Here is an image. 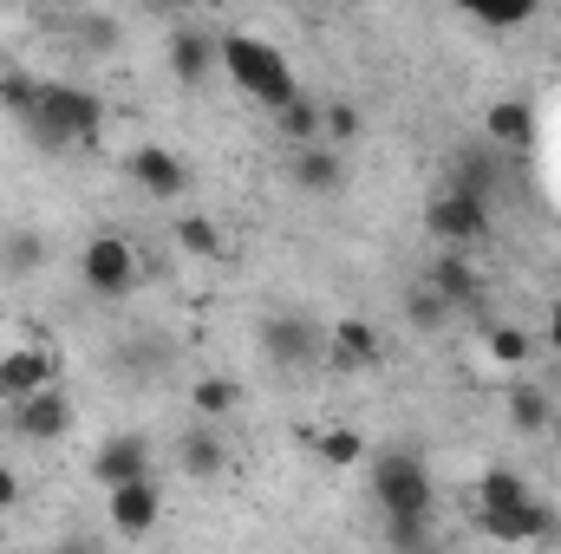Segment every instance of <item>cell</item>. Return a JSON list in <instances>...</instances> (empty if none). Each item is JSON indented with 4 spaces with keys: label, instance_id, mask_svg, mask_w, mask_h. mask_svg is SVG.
Wrapping results in <instances>:
<instances>
[{
    "label": "cell",
    "instance_id": "cell-36",
    "mask_svg": "<svg viewBox=\"0 0 561 554\" xmlns=\"http://www.w3.org/2000/svg\"><path fill=\"white\" fill-rule=\"evenodd\" d=\"M0 412H7V405H0Z\"/></svg>",
    "mask_w": 561,
    "mask_h": 554
},
{
    "label": "cell",
    "instance_id": "cell-4",
    "mask_svg": "<svg viewBox=\"0 0 561 554\" xmlns=\"http://www.w3.org/2000/svg\"><path fill=\"white\" fill-rule=\"evenodd\" d=\"M424 235L444 242V255H463V249L490 242V203L457 196V189H437V196L424 203Z\"/></svg>",
    "mask_w": 561,
    "mask_h": 554
},
{
    "label": "cell",
    "instance_id": "cell-25",
    "mask_svg": "<svg viewBox=\"0 0 561 554\" xmlns=\"http://www.w3.org/2000/svg\"><path fill=\"white\" fill-rule=\"evenodd\" d=\"M275 125H280V138L294 143V150H307V143H320V99H294V105H280L275 112Z\"/></svg>",
    "mask_w": 561,
    "mask_h": 554
},
{
    "label": "cell",
    "instance_id": "cell-26",
    "mask_svg": "<svg viewBox=\"0 0 561 554\" xmlns=\"http://www.w3.org/2000/svg\"><path fill=\"white\" fill-rule=\"evenodd\" d=\"M359 125H366V118H359V105H353V99H327V105H320V143L346 150V143L359 138Z\"/></svg>",
    "mask_w": 561,
    "mask_h": 554
},
{
    "label": "cell",
    "instance_id": "cell-18",
    "mask_svg": "<svg viewBox=\"0 0 561 554\" xmlns=\"http://www.w3.org/2000/svg\"><path fill=\"white\" fill-rule=\"evenodd\" d=\"M483 138L496 143V150H536V112H529V99H496L483 112Z\"/></svg>",
    "mask_w": 561,
    "mask_h": 554
},
{
    "label": "cell",
    "instance_id": "cell-13",
    "mask_svg": "<svg viewBox=\"0 0 561 554\" xmlns=\"http://www.w3.org/2000/svg\"><path fill=\"white\" fill-rule=\"evenodd\" d=\"M287 176H294V189H307V196H340V189H346V150H333V143L287 150Z\"/></svg>",
    "mask_w": 561,
    "mask_h": 554
},
{
    "label": "cell",
    "instance_id": "cell-21",
    "mask_svg": "<svg viewBox=\"0 0 561 554\" xmlns=\"http://www.w3.org/2000/svg\"><path fill=\"white\" fill-rule=\"evenodd\" d=\"M483 353H490V366H529L536 359V339L523 333V326H510V320H483Z\"/></svg>",
    "mask_w": 561,
    "mask_h": 554
},
{
    "label": "cell",
    "instance_id": "cell-15",
    "mask_svg": "<svg viewBox=\"0 0 561 554\" xmlns=\"http://www.w3.org/2000/svg\"><path fill=\"white\" fill-rule=\"evenodd\" d=\"M419 280L437 293V300H444V307H450V313L483 300V275H477V262H470V255H437V262H431Z\"/></svg>",
    "mask_w": 561,
    "mask_h": 554
},
{
    "label": "cell",
    "instance_id": "cell-19",
    "mask_svg": "<svg viewBox=\"0 0 561 554\" xmlns=\"http://www.w3.org/2000/svg\"><path fill=\"white\" fill-rule=\"evenodd\" d=\"M477 503H483V516H510V509H523V503H536V489L516 476V470H503V463H490L483 476H477Z\"/></svg>",
    "mask_w": 561,
    "mask_h": 554
},
{
    "label": "cell",
    "instance_id": "cell-16",
    "mask_svg": "<svg viewBox=\"0 0 561 554\" xmlns=\"http://www.w3.org/2000/svg\"><path fill=\"white\" fill-rule=\"evenodd\" d=\"M176 470H183L190 483H216V476L229 470V443L216 437V424H190V430L176 437Z\"/></svg>",
    "mask_w": 561,
    "mask_h": 554
},
{
    "label": "cell",
    "instance_id": "cell-10",
    "mask_svg": "<svg viewBox=\"0 0 561 554\" xmlns=\"http://www.w3.org/2000/svg\"><path fill=\"white\" fill-rule=\"evenodd\" d=\"M59 385V359L46 346H7L0 353V405H26L33 392H53Z\"/></svg>",
    "mask_w": 561,
    "mask_h": 554
},
{
    "label": "cell",
    "instance_id": "cell-35",
    "mask_svg": "<svg viewBox=\"0 0 561 554\" xmlns=\"http://www.w3.org/2000/svg\"><path fill=\"white\" fill-rule=\"evenodd\" d=\"M53 554H99V549H85V542H59Z\"/></svg>",
    "mask_w": 561,
    "mask_h": 554
},
{
    "label": "cell",
    "instance_id": "cell-31",
    "mask_svg": "<svg viewBox=\"0 0 561 554\" xmlns=\"http://www.w3.org/2000/svg\"><path fill=\"white\" fill-rule=\"evenodd\" d=\"M46 255H53V249H46V235H39V229H13V235H7V268L39 275V268H46Z\"/></svg>",
    "mask_w": 561,
    "mask_h": 554
},
{
    "label": "cell",
    "instance_id": "cell-1",
    "mask_svg": "<svg viewBox=\"0 0 561 554\" xmlns=\"http://www.w3.org/2000/svg\"><path fill=\"white\" fill-rule=\"evenodd\" d=\"M216 66L236 79L242 99H255V105H268V112H280V105L300 99V79H294L287 53H280L275 39H262V33H222Z\"/></svg>",
    "mask_w": 561,
    "mask_h": 554
},
{
    "label": "cell",
    "instance_id": "cell-28",
    "mask_svg": "<svg viewBox=\"0 0 561 554\" xmlns=\"http://www.w3.org/2000/svg\"><path fill=\"white\" fill-rule=\"evenodd\" d=\"M470 20L490 26V33H516V26L536 20V0H483V7H470Z\"/></svg>",
    "mask_w": 561,
    "mask_h": 554
},
{
    "label": "cell",
    "instance_id": "cell-11",
    "mask_svg": "<svg viewBox=\"0 0 561 554\" xmlns=\"http://www.w3.org/2000/svg\"><path fill=\"white\" fill-rule=\"evenodd\" d=\"M105 516H112V529H118L125 542H144V535L163 522V489H157V476L112 489V496H105Z\"/></svg>",
    "mask_w": 561,
    "mask_h": 554
},
{
    "label": "cell",
    "instance_id": "cell-9",
    "mask_svg": "<svg viewBox=\"0 0 561 554\" xmlns=\"http://www.w3.org/2000/svg\"><path fill=\"white\" fill-rule=\"evenodd\" d=\"M92 483L112 496L125 483H150V437L144 430H112L99 450H92Z\"/></svg>",
    "mask_w": 561,
    "mask_h": 554
},
{
    "label": "cell",
    "instance_id": "cell-2",
    "mask_svg": "<svg viewBox=\"0 0 561 554\" xmlns=\"http://www.w3.org/2000/svg\"><path fill=\"white\" fill-rule=\"evenodd\" d=\"M99 125H105L99 92H92V85H72V79H46L39 112L26 118V131H33L39 150H79V143L99 138Z\"/></svg>",
    "mask_w": 561,
    "mask_h": 554
},
{
    "label": "cell",
    "instance_id": "cell-34",
    "mask_svg": "<svg viewBox=\"0 0 561 554\" xmlns=\"http://www.w3.org/2000/svg\"><path fill=\"white\" fill-rule=\"evenodd\" d=\"M549 353L561 359V307H556V320H549Z\"/></svg>",
    "mask_w": 561,
    "mask_h": 554
},
{
    "label": "cell",
    "instance_id": "cell-3",
    "mask_svg": "<svg viewBox=\"0 0 561 554\" xmlns=\"http://www.w3.org/2000/svg\"><path fill=\"white\" fill-rule=\"evenodd\" d=\"M373 503L386 509V522H431V503H437L431 470L412 450H386L373 463Z\"/></svg>",
    "mask_w": 561,
    "mask_h": 554
},
{
    "label": "cell",
    "instance_id": "cell-32",
    "mask_svg": "<svg viewBox=\"0 0 561 554\" xmlns=\"http://www.w3.org/2000/svg\"><path fill=\"white\" fill-rule=\"evenodd\" d=\"M79 33H85V39H92V46H99V53H105V46H112V39H118V26H112V20H92V13H85V20H79Z\"/></svg>",
    "mask_w": 561,
    "mask_h": 554
},
{
    "label": "cell",
    "instance_id": "cell-6",
    "mask_svg": "<svg viewBox=\"0 0 561 554\" xmlns=\"http://www.w3.org/2000/svg\"><path fill=\"white\" fill-rule=\"evenodd\" d=\"M255 339H262V353L275 359L280 372H307V366L327 359V333H320L307 313H268Z\"/></svg>",
    "mask_w": 561,
    "mask_h": 554
},
{
    "label": "cell",
    "instance_id": "cell-17",
    "mask_svg": "<svg viewBox=\"0 0 561 554\" xmlns=\"http://www.w3.org/2000/svg\"><path fill=\"white\" fill-rule=\"evenodd\" d=\"M477 522H483L490 542H503V549H529V542H549L556 509L536 496V503H523V509H510V516H477Z\"/></svg>",
    "mask_w": 561,
    "mask_h": 554
},
{
    "label": "cell",
    "instance_id": "cell-5",
    "mask_svg": "<svg viewBox=\"0 0 561 554\" xmlns=\"http://www.w3.org/2000/svg\"><path fill=\"white\" fill-rule=\"evenodd\" d=\"M138 249L125 242V235H92L85 249H79V280L99 293V300H125L131 287H138Z\"/></svg>",
    "mask_w": 561,
    "mask_h": 554
},
{
    "label": "cell",
    "instance_id": "cell-12",
    "mask_svg": "<svg viewBox=\"0 0 561 554\" xmlns=\"http://www.w3.org/2000/svg\"><path fill=\"white\" fill-rule=\"evenodd\" d=\"M72 417H79V412H72V399L53 385V392H33L26 405H13V412H7V424H13L26 443H59V437L72 430Z\"/></svg>",
    "mask_w": 561,
    "mask_h": 554
},
{
    "label": "cell",
    "instance_id": "cell-24",
    "mask_svg": "<svg viewBox=\"0 0 561 554\" xmlns=\"http://www.w3.org/2000/svg\"><path fill=\"white\" fill-rule=\"evenodd\" d=\"M39 92H46V79H33V72H20V66L0 72V112H13L20 125L39 112Z\"/></svg>",
    "mask_w": 561,
    "mask_h": 554
},
{
    "label": "cell",
    "instance_id": "cell-27",
    "mask_svg": "<svg viewBox=\"0 0 561 554\" xmlns=\"http://www.w3.org/2000/svg\"><path fill=\"white\" fill-rule=\"evenodd\" d=\"M313 450H320L327 470H359V463H366V437H359V430H320Z\"/></svg>",
    "mask_w": 561,
    "mask_h": 554
},
{
    "label": "cell",
    "instance_id": "cell-22",
    "mask_svg": "<svg viewBox=\"0 0 561 554\" xmlns=\"http://www.w3.org/2000/svg\"><path fill=\"white\" fill-rule=\"evenodd\" d=\"M450 189H457V196H477V203H490V196H496V157H483V150H463V157L450 163Z\"/></svg>",
    "mask_w": 561,
    "mask_h": 554
},
{
    "label": "cell",
    "instance_id": "cell-30",
    "mask_svg": "<svg viewBox=\"0 0 561 554\" xmlns=\"http://www.w3.org/2000/svg\"><path fill=\"white\" fill-rule=\"evenodd\" d=\"M444 320H450V307H444L424 280H412V287H405V326H412V333H437Z\"/></svg>",
    "mask_w": 561,
    "mask_h": 554
},
{
    "label": "cell",
    "instance_id": "cell-7",
    "mask_svg": "<svg viewBox=\"0 0 561 554\" xmlns=\"http://www.w3.org/2000/svg\"><path fill=\"white\" fill-rule=\"evenodd\" d=\"M125 176L138 183L150 203H183V196H190V163H183L170 143H138V150H125Z\"/></svg>",
    "mask_w": 561,
    "mask_h": 554
},
{
    "label": "cell",
    "instance_id": "cell-23",
    "mask_svg": "<svg viewBox=\"0 0 561 554\" xmlns=\"http://www.w3.org/2000/svg\"><path fill=\"white\" fill-rule=\"evenodd\" d=\"M510 424H516L523 437H542V430L556 424V399H549L542 385H516V392H510Z\"/></svg>",
    "mask_w": 561,
    "mask_h": 554
},
{
    "label": "cell",
    "instance_id": "cell-33",
    "mask_svg": "<svg viewBox=\"0 0 561 554\" xmlns=\"http://www.w3.org/2000/svg\"><path fill=\"white\" fill-rule=\"evenodd\" d=\"M20 496H26V489H20V470H7V463H0V516H7V509H20Z\"/></svg>",
    "mask_w": 561,
    "mask_h": 554
},
{
    "label": "cell",
    "instance_id": "cell-14",
    "mask_svg": "<svg viewBox=\"0 0 561 554\" xmlns=\"http://www.w3.org/2000/svg\"><path fill=\"white\" fill-rule=\"evenodd\" d=\"M216 33H203V26H176L170 39H163V59H170V79L176 85H203L209 72H216Z\"/></svg>",
    "mask_w": 561,
    "mask_h": 554
},
{
    "label": "cell",
    "instance_id": "cell-20",
    "mask_svg": "<svg viewBox=\"0 0 561 554\" xmlns=\"http://www.w3.org/2000/svg\"><path fill=\"white\" fill-rule=\"evenodd\" d=\"M190 405H196V417H203V424H216V417L242 412V385H236L229 372H203V379L190 385Z\"/></svg>",
    "mask_w": 561,
    "mask_h": 554
},
{
    "label": "cell",
    "instance_id": "cell-8",
    "mask_svg": "<svg viewBox=\"0 0 561 554\" xmlns=\"http://www.w3.org/2000/svg\"><path fill=\"white\" fill-rule=\"evenodd\" d=\"M327 366L333 372H373V366H386V333L366 313H340L327 326Z\"/></svg>",
    "mask_w": 561,
    "mask_h": 554
},
{
    "label": "cell",
    "instance_id": "cell-29",
    "mask_svg": "<svg viewBox=\"0 0 561 554\" xmlns=\"http://www.w3.org/2000/svg\"><path fill=\"white\" fill-rule=\"evenodd\" d=\"M176 249L196 255V262H216V255H222V235H216L196 209H183V216H176Z\"/></svg>",
    "mask_w": 561,
    "mask_h": 554
}]
</instances>
